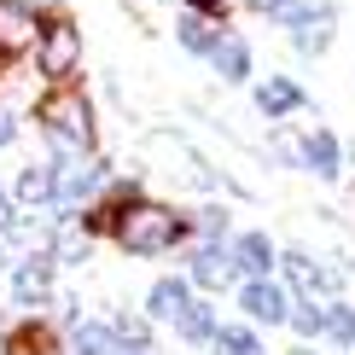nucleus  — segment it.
Here are the masks:
<instances>
[{
  "label": "nucleus",
  "mask_w": 355,
  "mask_h": 355,
  "mask_svg": "<svg viewBox=\"0 0 355 355\" xmlns=\"http://www.w3.org/2000/svg\"><path fill=\"white\" fill-rule=\"evenodd\" d=\"M187 233H192V221H187L181 210L140 198V204H128V210H123V221L111 227V239H116L123 257H169Z\"/></svg>",
  "instance_id": "1"
},
{
  "label": "nucleus",
  "mask_w": 355,
  "mask_h": 355,
  "mask_svg": "<svg viewBox=\"0 0 355 355\" xmlns=\"http://www.w3.org/2000/svg\"><path fill=\"white\" fill-rule=\"evenodd\" d=\"M35 123L53 140V152H94V105L76 94L70 82H53V94L35 99Z\"/></svg>",
  "instance_id": "2"
},
{
  "label": "nucleus",
  "mask_w": 355,
  "mask_h": 355,
  "mask_svg": "<svg viewBox=\"0 0 355 355\" xmlns=\"http://www.w3.org/2000/svg\"><path fill=\"white\" fill-rule=\"evenodd\" d=\"M35 70L47 82H70L76 76V64H82V29H76V18H64V12H53V18H41V29H35Z\"/></svg>",
  "instance_id": "3"
},
{
  "label": "nucleus",
  "mask_w": 355,
  "mask_h": 355,
  "mask_svg": "<svg viewBox=\"0 0 355 355\" xmlns=\"http://www.w3.org/2000/svg\"><path fill=\"white\" fill-rule=\"evenodd\" d=\"M99 181H105V164H99L94 152H58V164H53V210L70 216L76 204H87L99 192Z\"/></svg>",
  "instance_id": "4"
},
{
  "label": "nucleus",
  "mask_w": 355,
  "mask_h": 355,
  "mask_svg": "<svg viewBox=\"0 0 355 355\" xmlns=\"http://www.w3.org/2000/svg\"><path fill=\"white\" fill-rule=\"evenodd\" d=\"M35 6L29 0H0V64H12V58H24L29 47H35Z\"/></svg>",
  "instance_id": "5"
},
{
  "label": "nucleus",
  "mask_w": 355,
  "mask_h": 355,
  "mask_svg": "<svg viewBox=\"0 0 355 355\" xmlns=\"http://www.w3.org/2000/svg\"><path fill=\"white\" fill-rule=\"evenodd\" d=\"M12 303H18V309L53 303V257H47V250H35V257H24L18 268H12Z\"/></svg>",
  "instance_id": "6"
},
{
  "label": "nucleus",
  "mask_w": 355,
  "mask_h": 355,
  "mask_svg": "<svg viewBox=\"0 0 355 355\" xmlns=\"http://www.w3.org/2000/svg\"><path fill=\"white\" fill-rule=\"evenodd\" d=\"M239 309H245L250 320H262V327H286V309H291V297L274 286L268 274H262V279H245V286H239Z\"/></svg>",
  "instance_id": "7"
},
{
  "label": "nucleus",
  "mask_w": 355,
  "mask_h": 355,
  "mask_svg": "<svg viewBox=\"0 0 355 355\" xmlns=\"http://www.w3.org/2000/svg\"><path fill=\"white\" fill-rule=\"evenodd\" d=\"M233 274H239V268H233V250L227 245H198V250H192V268H187V279H192V286H204V291H221V286H233Z\"/></svg>",
  "instance_id": "8"
},
{
  "label": "nucleus",
  "mask_w": 355,
  "mask_h": 355,
  "mask_svg": "<svg viewBox=\"0 0 355 355\" xmlns=\"http://www.w3.org/2000/svg\"><path fill=\"white\" fill-rule=\"evenodd\" d=\"M0 349L6 355H58V332L47 327V320H18V327H6L0 332Z\"/></svg>",
  "instance_id": "9"
},
{
  "label": "nucleus",
  "mask_w": 355,
  "mask_h": 355,
  "mask_svg": "<svg viewBox=\"0 0 355 355\" xmlns=\"http://www.w3.org/2000/svg\"><path fill=\"white\" fill-rule=\"evenodd\" d=\"M227 250H233V268H239L245 279H262V274H268L274 262H279V250L268 245V233H239V239H233Z\"/></svg>",
  "instance_id": "10"
},
{
  "label": "nucleus",
  "mask_w": 355,
  "mask_h": 355,
  "mask_svg": "<svg viewBox=\"0 0 355 355\" xmlns=\"http://www.w3.org/2000/svg\"><path fill=\"white\" fill-rule=\"evenodd\" d=\"M12 204L18 210H53V169L47 164H24L12 181Z\"/></svg>",
  "instance_id": "11"
},
{
  "label": "nucleus",
  "mask_w": 355,
  "mask_h": 355,
  "mask_svg": "<svg viewBox=\"0 0 355 355\" xmlns=\"http://www.w3.org/2000/svg\"><path fill=\"white\" fill-rule=\"evenodd\" d=\"M204 58L216 64L221 82H245V76H250V47H245L239 35H221V29H216V47L204 53Z\"/></svg>",
  "instance_id": "12"
},
{
  "label": "nucleus",
  "mask_w": 355,
  "mask_h": 355,
  "mask_svg": "<svg viewBox=\"0 0 355 355\" xmlns=\"http://www.w3.org/2000/svg\"><path fill=\"white\" fill-rule=\"evenodd\" d=\"M297 105H303V87L291 82V76H268V82L257 87V111L274 116V123H279V116H291Z\"/></svg>",
  "instance_id": "13"
},
{
  "label": "nucleus",
  "mask_w": 355,
  "mask_h": 355,
  "mask_svg": "<svg viewBox=\"0 0 355 355\" xmlns=\"http://www.w3.org/2000/svg\"><path fill=\"white\" fill-rule=\"evenodd\" d=\"M297 157H303V169L320 175V181H338V169H344V164H338V140L327 135V128H315V135L297 146Z\"/></svg>",
  "instance_id": "14"
},
{
  "label": "nucleus",
  "mask_w": 355,
  "mask_h": 355,
  "mask_svg": "<svg viewBox=\"0 0 355 355\" xmlns=\"http://www.w3.org/2000/svg\"><path fill=\"white\" fill-rule=\"evenodd\" d=\"M187 303H192V286H187V279H157L152 297H146V320H175Z\"/></svg>",
  "instance_id": "15"
},
{
  "label": "nucleus",
  "mask_w": 355,
  "mask_h": 355,
  "mask_svg": "<svg viewBox=\"0 0 355 355\" xmlns=\"http://www.w3.org/2000/svg\"><path fill=\"white\" fill-rule=\"evenodd\" d=\"M111 349H116L111 320H76V332H70V355H111Z\"/></svg>",
  "instance_id": "16"
},
{
  "label": "nucleus",
  "mask_w": 355,
  "mask_h": 355,
  "mask_svg": "<svg viewBox=\"0 0 355 355\" xmlns=\"http://www.w3.org/2000/svg\"><path fill=\"white\" fill-rule=\"evenodd\" d=\"M169 327L181 332L187 344H210V332H216V309H210V303H187L181 315L169 320Z\"/></svg>",
  "instance_id": "17"
},
{
  "label": "nucleus",
  "mask_w": 355,
  "mask_h": 355,
  "mask_svg": "<svg viewBox=\"0 0 355 355\" xmlns=\"http://www.w3.org/2000/svg\"><path fill=\"white\" fill-rule=\"evenodd\" d=\"M175 41H181L187 53H210L216 47V18H198V12H181V24H175Z\"/></svg>",
  "instance_id": "18"
},
{
  "label": "nucleus",
  "mask_w": 355,
  "mask_h": 355,
  "mask_svg": "<svg viewBox=\"0 0 355 355\" xmlns=\"http://www.w3.org/2000/svg\"><path fill=\"white\" fill-rule=\"evenodd\" d=\"M210 349H216V355H262V338L250 332V327H221V320H216Z\"/></svg>",
  "instance_id": "19"
},
{
  "label": "nucleus",
  "mask_w": 355,
  "mask_h": 355,
  "mask_svg": "<svg viewBox=\"0 0 355 355\" xmlns=\"http://www.w3.org/2000/svg\"><path fill=\"white\" fill-rule=\"evenodd\" d=\"M286 327L297 338H320V332H327V309H320V303H291L286 309Z\"/></svg>",
  "instance_id": "20"
},
{
  "label": "nucleus",
  "mask_w": 355,
  "mask_h": 355,
  "mask_svg": "<svg viewBox=\"0 0 355 355\" xmlns=\"http://www.w3.org/2000/svg\"><path fill=\"white\" fill-rule=\"evenodd\" d=\"M279 262L291 268V279H297L303 291H332V286H338V279H332L327 268H315V262H309V257H297V250H291V257H279Z\"/></svg>",
  "instance_id": "21"
},
{
  "label": "nucleus",
  "mask_w": 355,
  "mask_h": 355,
  "mask_svg": "<svg viewBox=\"0 0 355 355\" xmlns=\"http://www.w3.org/2000/svg\"><path fill=\"white\" fill-rule=\"evenodd\" d=\"M111 332H116V344H123V349H152V327H146L140 315H116Z\"/></svg>",
  "instance_id": "22"
},
{
  "label": "nucleus",
  "mask_w": 355,
  "mask_h": 355,
  "mask_svg": "<svg viewBox=\"0 0 355 355\" xmlns=\"http://www.w3.org/2000/svg\"><path fill=\"white\" fill-rule=\"evenodd\" d=\"M327 338H332V344H344V349H355V309L349 303H332L327 309Z\"/></svg>",
  "instance_id": "23"
},
{
  "label": "nucleus",
  "mask_w": 355,
  "mask_h": 355,
  "mask_svg": "<svg viewBox=\"0 0 355 355\" xmlns=\"http://www.w3.org/2000/svg\"><path fill=\"white\" fill-rule=\"evenodd\" d=\"M198 227L210 233V239H221V233H227V210H204V216H198Z\"/></svg>",
  "instance_id": "24"
},
{
  "label": "nucleus",
  "mask_w": 355,
  "mask_h": 355,
  "mask_svg": "<svg viewBox=\"0 0 355 355\" xmlns=\"http://www.w3.org/2000/svg\"><path fill=\"white\" fill-rule=\"evenodd\" d=\"M187 12H198V18H221V12H227V0H187Z\"/></svg>",
  "instance_id": "25"
},
{
  "label": "nucleus",
  "mask_w": 355,
  "mask_h": 355,
  "mask_svg": "<svg viewBox=\"0 0 355 355\" xmlns=\"http://www.w3.org/2000/svg\"><path fill=\"white\" fill-rule=\"evenodd\" d=\"M12 227H18V204H12L6 192H0V233H12Z\"/></svg>",
  "instance_id": "26"
},
{
  "label": "nucleus",
  "mask_w": 355,
  "mask_h": 355,
  "mask_svg": "<svg viewBox=\"0 0 355 355\" xmlns=\"http://www.w3.org/2000/svg\"><path fill=\"white\" fill-rule=\"evenodd\" d=\"M12 140H18V116L0 111V146H12Z\"/></svg>",
  "instance_id": "27"
},
{
  "label": "nucleus",
  "mask_w": 355,
  "mask_h": 355,
  "mask_svg": "<svg viewBox=\"0 0 355 355\" xmlns=\"http://www.w3.org/2000/svg\"><path fill=\"white\" fill-rule=\"evenodd\" d=\"M257 6H262V12H268V18H274V12H279V6H286V0H257Z\"/></svg>",
  "instance_id": "28"
},
{
  "label": "nucleus",
  "mask_w": 355,
  "mask_h": 355,
  "mask_svg": "<svg viewBox=\"0 0 355 355\" xmlns=\"http://www.w3.org/2000/svg\"><path fill=\"white\" fill-rule=\"evenodd\" d=\"M111 355H152V349H123V344H116V349H111Z\"/></svg>",
  "instance_id": "29"
},
{
  "label": "nucleus",
  "mask_w": 355,
  "mask_h": 355,
  "mask_svg": "<svg viewBox=\"0 0 355 355\" xmlns=\"http://www.w3.org/2000/svg\"><path fill=\"white\" fill-rule=\"evenodd\" d=\"M0 274H6V250H0Z\"/></svg>",
  "instance_id": "30"
},
{
  "label": "nucleus",
  "mask_w": 355,
  "mask_h": 355,
  "mask_svg": "<svg viewBox=\"0 0 355 355\" xmlns=\"http://www.w3.org/2000/svg\"><path fill=\"white\" fill-rule=\"evenodd\" d=\"M0 332H6V315H0Z\"/></svg>",
  "instance_id": "31"
},
{
  "label": "nucleus",
  "mask_w": 355,
  "mask_h": 355,
  "mask_svg": "<svg viewBox=\"0 0 355 355\" xmlns=\"http://www.w3.org/2000/svg\"><path fill=\"white\" fill-rule=\"evenodd\" d=\"M297 355H309V349H297Z\"/></svg>",
  "instance_id": "32"
}]
</instances>
